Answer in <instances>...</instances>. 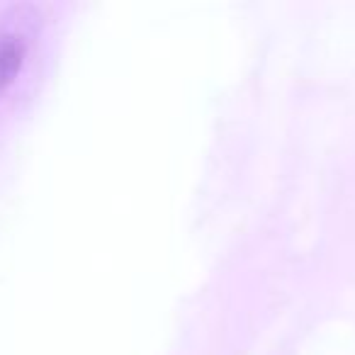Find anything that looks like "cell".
<instances>
[{
	"label": "cell",
	"mask_w": 355,
	"mask_h": 355,
	"mask_svg": "<svg viewBox=\"0 0 355 355\" xmlns=\"http://www.w3.org/2000/svg\"><path fill=\"white\" fill-rule=\"evenodd\" d=\"M27 12V6H12L0 15V90L15 80L30 51L32 17Z\"/></svg>",
	"instance_id": "cell-1"
}]
</instances>
